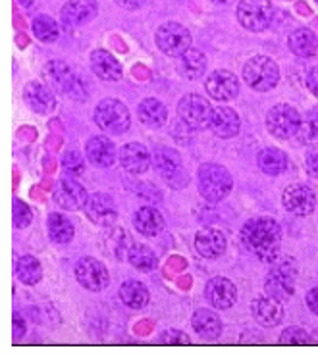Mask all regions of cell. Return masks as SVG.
Listing matches in <instances>:
<instances>
[{
  "instance_id": "obj_1",
  "label": "cell",
  "mask_w": 318,
  "mask_h": 356,
  "mask_svg": "<svg viewBox=\"0 0 318 356\" xmlns=\"http://www.w3.org/2000/svg\"><path fill=\"white\" fill-rule=\"evenodd\" d=\"M243 245L260 262H276L282 245V227L272 218H255L243 225Z\"/></svg>"
},
{
  "instance_id": "obj_2",
  "label": "cell",
  "mask_w": 318,
  "mask_h": 356,
  "mask_svg": "<svg viewBox=\"0 0 318 356\" xmlns=\"http://www.w3.org/2000/svg\"><path fill=\"white\" fill-rule=\"evenodd\" d=\"M243 79L255 91H270L280 81V67L270 56H253L243 66Z\"/></svg>"
},
{
  "instance_id": "obj_3",
  "label": "cell",
  "mask_w": 318,
  "mask_h": 356,
  "mask_svg": "<svg viewBox=\"0 0 318 356\" xmlns=\"http://www.w3.org/2000/svg\"><path fill=\"white\" fill-rule=\"evenodd\" d=\"M45 75H47V81H49L52 89L62 92L64 97H70V99L76 100H84L87 97L81 79L77 77L76 72L67 66L66 62L51 60L45 66Z\"/></svg>"
},
{
  "instance_id": "obj_4",
  "label": "cell",
  "mask_w": 318,
  "mask_h": 356,
  "mask_svg": "<svg viewBox=\"0 0 318 356\" xmlns=\"http://www.w3.org/2000/svg\"><path fill=\"white\" fill-rule=\"evenodd\" d=\"M95 124L101 127L104 133L110 135H122L129 129L132 124V116L129 110L126 108L124 102H120L116 99L101 100L97 108H95Z\"/></svg>"
},
{
  "instance_id": "obj_5",
  "label": "cell",
  "mask_w": 318,
  "mask_h": 356,
  "mask_svg": "<svg viewBox=\"0 0 318 356\" xmlns=\"http://www.w3.org/2000/svg\"><path fill=\"white\" fill-rule=\"evenodd\" d=\"M232 187H234V179L224 166L202 164L199 168V193L210 202L228 197Z\"/></svg>"
},
{
  "instance_id": "obj_6",
  "label": "cell",
  "mask_w": 318,
  "mask_h": 356,
  "mask_svg": "<svg viewBox=\"0 0 318 356\" xmlns=\"http://www.w3.org/2000/svg\"><path fill=\"white\" fill-rule=\"evenodd\" d=\"M214 108L201 95H185L184 99L177 102V116L189 129H209L212 122Z\"/></svg>"
},
{
  "instance_id": "obj_7",
  "label": "cell",
  "mask_w": 318,
  "mask_h": 356,
  "mask_svg": "<svg viewBox=\"0 0 318 356\" xmlns=\"http://www.w3.org/2000/svg\"><path fill=\"white\" fill-rule=\"evenodd\" d=\"M301 114L292 104H276L267 114V129L276 139H292L301 127Z\"/></svg>"
},
{
  "instance_id": "obj_8",
  "label": "cell",
  "mask_w": 318,
  "mask_h": 356,
  "mask_svg": "<svg viewBox=\"0 0 318 356\" xmlns=\"http://www.w3.org/2000/svg\"><path fill=\"white\" fill-rule=\"evenodd\" d=\"M274 6L270 0H241L237 6V19L247 31H264L272 24Z\"/></svg>"
},
{
  "instance_id": "obj_9",
  "label": "cell",
  "mask_w": 318,
  "mask_h": 356,
  "mask_svg": "<svg viewBox=\"0 0 318 356\" xmlns=\"http://www.w3.org/2000/svg\"><path fill=\"white\" fill-rule=\"evenodd\" d=\"M154 41L164 54L177 56V58L191 49V35L184 25L176 24V22H168V24L160 25L157 29V35H154Z\"/></svg>"
},
{
  "instance_id": "obj_10",
  "label": "cell",
  "mask_w": 318,
  "mask_h": 356,
  "mask_svg": "<svg viewBox=\"0 0 318 356\" xmlns=\"http://www.w3.org/2000/svg\"><path fill=\"white\" fill-rule=\"evenodd\" d=\"M152 162L157 166V172L160 174V177L174 189H182L187 185L189 177L185 174L184 164L180 160V154L176 150L170 149H159L152 156Z\"/></svg>"
},
{
  "instance_id": "obj_11",
  "label": "cell",
  "mask_w": 318,
  "mask_h": 356,
  "mask_svg": "<svg viewBox=\"0 0 318 356\" xmlns=\"http://www.w3.org/2000/svg\"><path fill=\"white\" fill-rule=\"evenodd\" d=\"M76 277L81 287L93 293L106 289L110 283V275L106 266L102 264L101 260L91 257L81 258L76 264Z\"/></svg>"
},
{
  "instance_id": "obj_12",
  "label": "cell",
  "mask_w": 318,
  "mask_h": 356,
  "mask_svg": "<svg viewBox=\"0 0 318 356\" xmlns=\"http://www.w3.org/2000/svg\"><path fill=\"white\" fill-rule=\"evenodd\" d=\"M282 200H284L285 210L295 216L312 214V210L317 207V195H315V191L310 189L309 185H303V183L287 185L284 195H282Z\"/></svg>"
},
{
  "instance_id": "obj_13",
  "label": "cell",
  "mask_w": 318,
  "mask_h": 356,
  "mask_svg": "<svg viewBox=\"0 0 318 356\" xmlns=\"http://www.w3.org/2000/svg\"><path fill=\"white\" fill-rule=\"evenodd\" d=\"M52 199L64 210H81L87 204V191L84 185H79L76 179H60L54 183Z\"/></svg>"
},
{
  "instance_id": "obj_14",
  "label": "cell",
  "mask_w": 318,
  "mask_h": 356,
  "mask_svg": "<svg viewBox=\"0 0 318 356\" xmlns=\"http://www.w3.org/2000/svg\"><path fill=\"white\" fill-rule=\"evenodd\" d=\"M264 291H267L268 297L278 298L280 302L292 298L293 293H295V272L292 270V266H276L272 272L268 273L267 282H264Z\"/></svg>"
},
{
  "instance_id": "obj_15",
  "label": "cell",
  "mask_w": 318,
  "mask_h": 356,
  "mask_svg": "<svg viewBox=\"0 0 318 356\" xmlns=\"http://www.w3.org/2000/svg\"><path fill=\"white\" fill-rule=\"evenodd\" d=\"M205 87H207V92L210 97L218 102H228L237 97L239 92V81L232 72L228 70H216L207 77L205 81Z\"/></svg>"
},
{
  "instance_id": "obj_16",
  "label": "cell",
  "mask_w": 318,
  "mask_h": 356,
  "mask_svg": "<svg viewBox=\"0 0 318 356\" xmlns=\"http://www.w3.org/2000/svg\"><path fill=\"white\" fill-rule=\"evenodd\" d=\"M85 216L91 220L93 224L102 225V227H109L116 222V204L114 200L110 199L109 195L104 193H95L87 199V204H85Z\"/></svg>"
},
{
  "instance_id": "obj_17",
  "label": "cell",
  "mask_w": 318,
  "mask_h": 356,
  "mask_svg": "<svg viewBox=\"0 0 318 356\" xmlns=\"http://www.w3.org/2000/svg\"><path fill=\"white\" fill-rule=\"evenodd\" d=\"M205 297L209 300L210 307L228 310L235 305L237 300V289L234 282H230L228 277H212L205 287Z\"/></svg>"
},
{
  "instance_id": "obj_18",
  "label": "cell",
  "mask_w": 318,
  "mask_h": 356,
  "mask_svg": "<svg viewBox=\"0 0 318 356\" xmlns=\"http://www.w3.org/2000/svg\"><path fill=\"white\" fill-rule=\"evenodd\" d=\"M120 164L126 170L127 174H145L152 164V156L149 149L141 143H129L126 147H122L120 152Z\"/></svg>"
},
{
  "instance_id": "obj_19",
  "label": "cell",
  "mask_w": 318,
  "mask_h": 356,
  "mask_svg": "<svg viewBox=\"0 0 318 356\" xmlns=\"http://www.w3.org/2000/svg\"><path fill=\"white\" fill-rule=\"evenodd\" d=\"M228 241L224 233L218 232L214 227H205L195 237V250L202 258H218L226 252Z\"/></svg>"
},
{
  "instance_id": "obj_20",
  "label": "cell",
  "mask_w": 318,
  "mask_h": 356,
  "mask_svg": "<svg viewBox=\"0 0 318 356\" xmlns=\"http://www.w3.org/2000/svg\"><path fill=\"white\" fill-rule=\"evenodd\" d=\"M24 100L35 114H49L56 106V99L47 85L31 81L24 87Z\"/></svg>"
},
{
  "instance_id": "obj_21",
  "label": "cell",
  "mask_w": 318,
  "mask_h": 356,
  "mask_svg": "<svg viewBox=\"0 0 318 356\" xmlns=\"http://www.w3.org/2000/svg\"><path fill=\"white\" fill-rule=\"evenodd\" d=\"M97 16V2L95 0H67L62 6V22L70 27L84 25Z\"/></svg>"
},
{
  "instance_id": "obj_22",
  "label": "cell",
  "mask_w": 318,
  "mask_h": 356,
  "mask_svg": "<svg viewBox=\"0 0 318 356\" xmlns=\"http://www.w3.org/2000/svg\"><path fill=\"white\" fill-rule=\"evenodd\" d=\"M91 67L95 74L99 75L104 81H120L122 79V64L118 62L109 50L97 49L93 50L91 56H89Z\"/></svg>"
},
{
  "instance_id": "obj_23",
  "label": "cell",
  "mask_w": 318,
  "mask_h": 356,
  "mask_svg": "<svg viewBox=\"0 0 318 356\" xmlns=\"http://www.w3.org/2000/svg\"><path fill=\"white\" fill-rule=\"evenodd\" d=\"M241 122L239 116L234 108H214V114H212V122H210V129L214 131L216 137L220 139H232L239 133Z\"/></svg>"
},
{
  "instance_id": "obj_24",
  "label": "cell",
  "mask_w": 318,
  "mask_h": 356,
  "mask_svg": "<svg viewBox=\"0 0 318 356\" xmlns=\"http://www.w3.org/2000/svg\"><path fill=\"white\" fill-rule=\"evenodd\" d=\"M253 318L262 325V327H274L282 322L284 318V308L278 298L260 297L253 302Z\"/></svg>"
},
{
  "instance_id": "obj_25",
  "label": "cell",
  "mask_w": 318,
  "mask_h": 356,
  "mask_svg": "<svg viewBox=\"0 0 318 356\" xmlns=\"http://www.w3.org/2000/svg\"><path fill=\"white\" fill-rule=\"evenodd\" d=\"M85 154H87V160L95 166L109 168L116 160V147L110 139L99 135V137H93L91 141L85 145Z\"/></svg>"
},
{
  "instance_id": "obj_26",
  "label": "cell",
  "mask_w": 318,
  "mask_h": 356,
  "mask_svg": "<svg viewBox=\"0 0 318 356\" xmlns=\"http://www.w3.org/2000/svg\"><path fill=\"white\" fill-rule=\"evenodd\" d=\"M191 325L195 333L202 337V339H218L222 333V320L214 310L209 308H199L191 318Z\"/></svg>"
},
{
  "instance_id": "obj_27",
  "label": "cell",
  "mask_w": 318,
  "mask_h": 356,
  "mask_svg": "<svg viewBox=\"0 0 318 356\" xmlns=\"http://www.w3.org/2000/svg\"><path fill=\"white\" fill-rule=\"evenodd\" d=\"M134 227L145 237H154L164 229V218L157 208L143 207L134 214Z\"/></svg>"
},
{
  "instance_id": "obj_28",
  "label": "cell",
  "mask_w": 318,
  "mask_h": 356,
  "mask_svg": "<svg viewBox=\"0 0 318 356\" xmlns=\"http://www.w3.org/2000/svg\"><path fill=\"white\" fill-rule=\"evenodd\" d=\"M137 116L151 129H159L168 122V110L159 99H145L137 108Z\"/></svg>"
},
{
  "instance_id": "obj_29",
  "label": "cell",
  "mask_w": 318,
  "mask_h": 356,
  "mask_svg": "<svg viewBox=\"0 0 318 356\" xmlns=\"http://www.w3.org/2000/svg\"><path fill=\"white\" fill-rule=\"evenodd\" d=\"M207 56L202 54L201 50L189 49L187 52H184L180 56V62H177V70L180 74L187 77V79H199L207 72Z\"/></svg>"
},
{
  "instance_id": "obj_30",
  "label": "cell",
  "mask_w": 318,
  "mask_h": 356,
  "mask_svg": "<svg viewBox=\"0 0 318 356\" xmlns=\"http://www.w3.org/2000/svg\"><path fill=\"white\" fill-rule=\"evenodd\" d=\"M118 295H120V300L132 310H143L149 305V298H151L149 289L141 282H134V280L124 283L118 291Z\"/></svg>"
},
{
  "instance_id": "obj_31",
  "label": "cell",
  "mask_w": 318,
  "mask_h": 356,
  "mask_svg": "<svg viewBox=\"0 0 318 356\" xmlns=\"http://www.w3.org/2000/svg\"><path fill=\"white\" fill-rule=\"evenodd\" d=\"M287 47H289L293 54L309 58V56H315L318 52V37L310 29H297V31H293L289 35Z\"/></svg>"
},
{
  "instance_id": "obj_32",
  "label": "cell",
  "mask_w": 318,
  "mask_h": 356,
  "mask_svg": "<svg viewBox=\"0 0 318 356\" xmlns=\"http://www.w3.org/2000/svg\"><path fill=\"white\" fill-rule=\"evenodd\" d=\"M47 229H49V237H51L56 245H66L74 239L76 235V227L67 220L66 216L52 212L47 220Z\"/></svg>"
},
{
  "instance_id": "obj_33",
  "label": "cell",
  "mask_w": 318,
  "mask_h": 356,
  "mask_svg": "<svg viewBox=\"0 0 318 356\" xmlns=\"http://www.w3.org/2000/svg\"><path fill=\"white\" fill-rule=\"evenodd\" d=\"M257 164L267 175H278L287 168V156L278 149L260 150L257 156Z\"/></svg>"
},
{
  "instance_id": "obj_34",
  "label": "cell",
  "mask_w": 318,
  "mask_h": 356,
  "mask_svg": "<svg viewBox=\"0 0 318 356\" xmlns=\"http://www.w3.org/2000/svg\"><path fill=\"white\" fill-rule=\"evenodd\" d=\"M16 275L17 280L22 283H26V285H37L42 280L41 262L35 257H31V254L22 257L16 262Z\"/></svg>"
},
{
  "instance_id": "obj_35",
  "label": "cell",
  "mask_w": 318,
  "mask_h": 356,
  "mask_svg": "<svg viewBox=\"0 0 318 356\" xmlns=\"http://www.w3.org/2000/svg\"><path fill=\"white\" fill-rule=\"evenodd\" d=\"M129 262L134 268H137L139 272H152L157 266H159V258L157 254L152 252L149 247H145V245H134L132 249H129Z\"/></svg>"
},
{
  "instance_id": "obj_36",
  "label": "cell",
  "mask_w": 318,
  "mask_h": 356,
  "mask_svg": "<svg viewBox=\"0 0 318 356\" xmlns=\"http://www.w3.org/2000/svg\"><path fill=\"white\" fill-rule=\"evenodd\" d=\"M33 35L42 42H54L58 39V24L51 16H37L33 19Z\"/></svg>"
},
{
  "instance_id": "obj_37",
  "label": "cell",
  "mask_w": 318,
  "mask_h": 356,
  "mask_svg": "<svg viewBox=\"0 0 318 356\" xmlns=\"http://www.w3.org/2000/svg\"><path fill=\"white\" fill-rule=\"evenodd\" d=\"M297 139H301V143H318V108H312L307 112V116L301 120V127L295 135Z\"/></svg>"
},
{
  "instance_id": "obj_38",
  "label": "cell",
  "mask_w": 318,
  "mask_h": 356,
  "mask_svg": "<svg viewBox=\"0 0 318 356\" xmlns=\"http://www.w3.org/2000/svg\"><path fill=\"white\" fill-rule=\"evenodd\" d=\"M62 168H64V172L67 175H81L85 172V162H84V156L77 152V150L70 149L64 152V156H62Z\"/></svg>"
},
{
  "instance_id": "obj_39",
  "label": "cell",
  "mask_w": 318,
  "mask_h": 356,
  "mask_svg": "<svg viewBox=\"0 0 318 356\" xmlns=\"http://www.w3.org/2000/svg\"><path fill=\"white\" fill-rule=\"evenodd\" d=\"M280 343L282 345H307V343H310V335L301 327L293 325V327H287L282 332Z\"/></svg>"
},
{
  "instance_id": "obj_40",
  "label": "cell",
  "mask_w": 318,
  "mask_h": 356,
  "mask_svg": "<svg viewBox=\"0 0 318 356\" xmlns=\"http://www.w3.org/2000/svg\"><path fill=\"white\" fill-rule=\"evenodd\" d=\"M31 220H33L31 208L27 207L24 200L14 199V225L19 227V229H24V227L31 224Z\"/></svg>"
},
{
  "instance_id": "obj_41",
  "label": "cell",
  "mask_w": 318,
  "mask_h": 356,
  "mask_svg": "<svg viewBox=\"0 0 318 356\" xmlns=\"http://www.w3.org/2000/svg\"><path fill=\"white\" fill-rule=\"evenodd\" d=\"M160 343H168V345H187L189 337L184 332H176V330H168V332L160 333Z\"/></svg>"
},
{
  "instance_id": "obj_42",
  "label": "cell",
  "mask_w": 318,
  "mask_h": 356,
  "mask_svg": "<svg viewBox=\"0 0 318 356\" xmlns=\"http://www.w3.org/2000/svg\"><path fill=\"white\" fill-rule=\"evenodd\" d=\"M27 332V322L22 318L19 312H14V339L19 341Z\"/></svg>"
},
{
  "instance_id": "obj_43",
  "label": "cell",
  "mask_w": 318,
  "mask_h": 356,
  "mask_svg": "<svg viewBox=\"0 0 318 356\" xmlns=\"http://www.w3.org/2000/svg\"><path fill=\"white\" fill-rule=\"evenodd\" d=\"M305 164H307V170H309V174L312 177H317L318 179V149H312L307 154V160H305Z\"/></svg>"
},
{
  "instance_id": "obj_44",
  "label": "cell",
  "mask_w": 318,
  "mask_h": 356,
  "mask_svg": "<svg viewBox=\"0 0 318 356\" xmlns=\"http://www.w3.org/2000/svg\"><path fill=\"white\" fill-rule=\"evenodd\" d=\"M307 87H309V91L318 97V66H315L312 70H309V74H307Z\"/></svg>"
},
{
  "instance_id": "obj_45",
  "label": "cell",
  "mask_w": 318,
  "mask_h": 356,
  "mask_svg": "<svg viewBox=\"0 0 318 356\" xmlns=\"http://www.w3.org/2000/svg\"><path fill=\"white\" fill-rule=\"evenodd\" d=\"M307 307L310 308L312 314L318 316V287H315V289H310L307 293Z\"/></svg>"
},
{
  "instance_id": "obj_46",
  "label": "cell",
  "mask_w": 318,
  "mask_h": 356,
  "mask_svg": "<svg viewBox=\"0 0 318 356\" xmlns=\"http://www.w3.org/2000/svg\"><path fill=\"white\" fill-rule=\"evenodd\" d=\"M116 2L122 6V8H126V10H137V8H141L143 4H145V0H116Z\"/></svg>"
},
{
  "instance_id": "obj_47",
  "label": "cell",
  "mask_w": 318,
  "mask_h": 356,
  "mask_svg": "<svg viewBox=\"0 0 318 356\" xmlns=\"http://www.w3.org/2000/svg\"><path fill=\"white\" fill-rule=\"evenodd\" d=\"M212 2H216V4H230V2H234V0H212Z\"/></svg>"
},
{
  "instance_id": "obj_48",
  "label": "cell",
  "mask_w": 318,
  "mask_h": 356,
  "mask_svg": "<svg viewBox=\"0 0 318 356\" xmlns=\"http://www.w3.org/2000/svg\"><path fill=\"white\" fill-rule=\"evenodd\" d=\"M315 2H317V4H318V0H315Z\"/></svg>"
}]
</instances>
